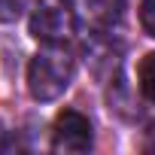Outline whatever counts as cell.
<instances>
[{
    "instance_id": "cell-1",
    "label": "cell",
    "mask_w": 155,
    "mask_h": 155,
    "mask_svg": "<svg viewBox=\"0 0 155 155\" xmlns=\"http://www.w3.org/2000/svg\"><path fill=\"white\" fill-rule=\"evenodd\" d=\"M76 58L70 46H43V52H37L28 64V91L34 101L49 104L70 88Z\"/></svg>"
},
{
    "instance_id": "cell-2",
    "label": "cell",
    "mask_w": 155,
    "mask_h": 155,
    "mask_svg": "<svg viewBox=\"0 0 155 155\" xmlns=\"http://www.w3.org/2000/svg\"><path fill=\"white\" fill-rule=\"evenodd\" d=\"M31 37L43 46H70L76 37V9L67 0H37L31 12Z\"/></svg>"
},
{
    "instance_id": "cell-3",
    "label": "cell",
    "mask_w": 155,
    "mask_h": 155,
    "mask_svg": "<svg viewBox=\"0 0 155 155\" xmlns=\"http://www.w3.org/2000/svg\"><path fill=\"white\" fill-rule=\"evenodd\" d=\"M94 143V128L79 110H61L52 125L55 152H88Z\"/></svg>"
},
{
    "instance_id": "cell-4",
    "label": "cell",
    "mask_w": 155,
    "mask_h": 155,
    "mask_svg": "<svg viewBox=\"0 0 155 155\" xmlns=\"http://www.w3.org/2000/svg\"><path fill=\"white\" fill-rule=\"evenodd\" d=\"M137 82H140V94L149 104H155V52L143 55V61L137 67Z\"/></svg>"
},
{
    "instance_id": "cell-5",
    "label": "cell",
    "mask_w": 155,
    "mask_h": 155,
    "mask_svg": "<svg viewBox=\"0 0 155 155\" xmlns=\"http://www.w3.org/2000/svg\"><path fill=\"white\" fill-rule=\"evenodd\" d=\"M28 6H31V0H0V21H3V25L18 21Z\"/></svg>"
},
{
    "instance_id": "cell-6",
    "label": "cell",
    "mask_w": 155,
    "mask_h": 155,
    "mask_svg": "<svg viewBox=\"0 0 155 155\" xmlns=\"http://www.w3.org/2000/svg\"><path fill=\"white\" fill-rule=\"evenodd\" d=\"M140 28L155 40V0H140Z\"/></svg>"
},
{
    "instance_id": "cell-7",
    "label": "cell",
    "mask_w": 155,
    "mask_h": 155,
    "mask_svg": "<svg viewBox=\"0 0 155 155\" xmlns=\"http://www.w3.org/2000/svg\"><path fill=\"white\" fill-rule=\"evenodd\" d=\"M3 137H6V131H3V125H0V146H3Z\"/></svg>"
}]
</instances>
